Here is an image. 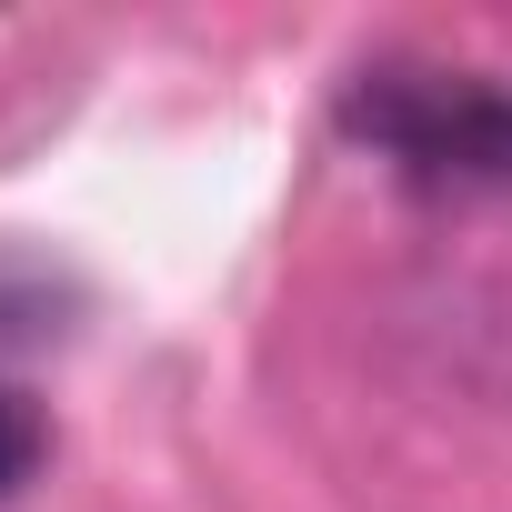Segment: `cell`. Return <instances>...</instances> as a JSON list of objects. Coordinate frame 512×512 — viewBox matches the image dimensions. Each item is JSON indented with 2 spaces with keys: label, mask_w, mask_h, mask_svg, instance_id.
<instances>
[{
  "label": "cell",
  "mask_w": 512,
  "mask_h": 512,
  "mask_svg": "<svg viewBox=\"0 0 512 512\" xmlns=\"http://www.w3.org/2000/svg\"><path fill=\"white\" fill-rule=\"evenodd\" d=\"M51 312H61V282L41 262H21V251H0V342L51 332Z\"/></svg>",
  "instance_id": "3"
},
{
  "label": "cell",
  "mask_w": 512,
  "mask_h": 512,
  "mask_svg": "<svg viewBox=\"0 0 512 512\" xmlns=\"http://www.w3.org/2000/svg\"><path fill=\"white\" fill-rule=\"evenodd\" d=\"M41 462H51V422H41V402H31L21 382H0V502H11Z\"/></svg>",
  "instance_id": "2"
},
{
  "label": "cell",
  "mask_w": 512,
  "mask_h": 512,
  "mask_svg": "<svg viewBox=\"0 0 512 512\" xmlns=\"http://www.w3.org/2000/svg\"><path fill=\"white\" fill-rule=\"evenodd\" d=\"M342 121L352 141H372V161H392L422 191H512V91L482 71L382 61L352 81Z\"/></svg>",
  "instance_id": "1"
}]
</instances>
